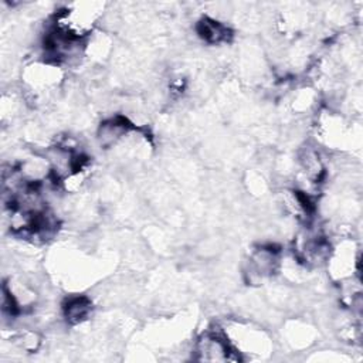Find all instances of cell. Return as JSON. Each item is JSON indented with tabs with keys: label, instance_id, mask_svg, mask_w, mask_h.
Returning a JSON list of instances; mask_svg holds the SVG:
<instances>
[{
	"label": "cell",
	"instance_id": "6da1fadb",
	"mask_svg": "<svg viewBox=\"0 0 363 363\" xmlns=\"http://www.w3.org/2000/svg\"><path fill=\"white\" fill-rule=\"evenodd\" d=\"M196 360L200 362H240L242 357L233 347L224 332L207 330L196 340L193 347Z\"/></svg>",
	"mask_w": 363,
	"mask_h": 363
},
{
	"label": "cell",
	"instance_id": "7a4b0ae2",
	"mask_svg": "<svg viewBox=\"0 0 363 363\" xmlns=\"http://www.w3.org/2000/svg\"><path fill=\"white\" fill-rule=\"evenodd\" d=\"M359 265V254L354 251V244L349 240L340 241L328 255V268L333 278L345 281L353 277Z\"/></svg>",
	"mask_w": 363,
	"mask_h": 363
},
{
	"label": "cell",
	"instance_id": "3957f363",
	"mask_svg": "<svg viewBox=\"0 0 363 363\" xmlns=\"http://www.w3.org/2000/svg\"><path fill=\"white\" fill-rule=\"evenodd\" d=\"M278 267L277 251L271 247H259L254 250L248 258L245 275L250 284H261L265 278H269Z\"/></svg>",
	"mask_w": 363,
	"mask_h": 363
},
{
	"label": "cell",
	"instance_id": "277c9868",
	"mask_svg": "<svg viewBox=\"0 0 363 363\" xmlns=\"http://www.w3.org/2000/svg\"><path fill=\"white\" fill-rule=\"evenodd\" d=\"M133 125L123 116H113L104 121L96 132L99 145L105 149L116 146L121 140L130 135Z\"/></svg>",
	"mask_w": 363,
	"mask_h": 363
},
{
	"label": "cell",
	"instance_id": "5b68a950",
	"mask_svg": "<svg viewBox=\"0 0 363 363\" xmlns=\"http://www.w3.org/2000/svg\"><path fill=\"white\" fill-rule=\"evenodd\" d=\"M196 31L199 37L208 44L227 43L233 37L231 30L225 24L208 17H204L197 23Z\"/></svg>",
	"mask_w": 363,
	"mask_h": 363
},
{
	"label": "cell",
	"instance_id": "8992f818",
	"mask_svg": "<svg viewBox=\"0 0 363 363\" xmlns=\"http://www.w3.org/2000/svg\"><path fill=\"white\" fill-rule=\"evenodd\" d=\"M64 318L71 325L82 323L92 312V302L86 296H72L62 306Z\"/></svg>",
	"mask_w": 363,
	"mask_h": 363
}]
</instances>
